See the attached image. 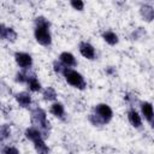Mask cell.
<instances>
[{
    "instance_id": "cell-28",
    "label": "cell",
    "mask_w": 154,
    "mask_h": 154,
    "mask_svg": "<svg viewBox=\"0 0 154 154\" xmlns=\"http://www.w3.org/2000/svg\"><path fill=\"white\" fill-rule=\"evenodd\" d=\"M6 29H7V26H6L4 23H0V40H4V38H5Z\"/></svg>"
},
{
    "instance_id": "cell-4",
    "label": "cell",
    "mask_w": 154,
    "mask_h": 154,
    "mask_svg": "<svg viewBox=\"0 0 154 154\" xmlns=\"http://www.w3.org/2000/svg\"><path fill=\"white\" fill-rule=\"evenodd\" d=\"M34 37L36 42L43 47H49L53 42L51 28L46 26H34Z\"/></svg>"
},
{
    "instance_id": "cell-7",
    "label": "cell",
    "mask_w": 154,
    "mask_h": 154,
    "mask_svg": "<svg viewBox=\"0 0 154 154\" xmlns=\"http://www.w3.org/2000/svg\"><path fill=\"white\" fill-rule=\"evenodd\" d=\"M140 114L142 118H144V120L153 126V120H154V109H153V105L149 101H141L140 102Z\"/></svg>"
},
{
    "instance_id": "cell-16",
    "label": "cell",
    "mask_w": 154,
    "mask_h": 154,
    "mask_svg": "<svg viewBox=\"0 0 154 154\" xmlns=\"http://www.w3.org/2000/svg\"><path fill=\"white\" fill-rule=\"evenodd\" d=\"M41 94H42L43 101H46V102L52 103V102L57 101V99H58V93L53 87H46L45 89H42Z\"/></svg>"
},
{
    "instance_id": "cell-22",
    "label": "cell",
    "mask_w": 154,
    "mask_h": 154,
    "mask_svg": "<svg viewBox=\"0 0 154 154\" xmlns=\"http://www.w3.org/2000/svg\"><path fill=\"white\" fill-rule=\"evenodd\" d=\"M30 71V70H29ZM29 71H23V70H19L17 71L16 76H14V81L16 83H19V84H25L26 83V78H28V73Z\"/></svg>"
},
{
    "instance_id": "cell-19",
    "label": "cell",
    "mask_w": 154,
    "mask_h": 154,
    "mask_svg": "<svg viewBox=\"0 0 154 154\" xmlns=\"http://www.w3.org/2000/svg\"><path fill=\"white\" fill-rule=\"evenodd\" d=\"M34 26H46V28H51L52 23L51 20L45 17V16H36L34 19Z\"/></svg>"
},
{
    "instance_id": "cell-8",
    "label": "cell",
    "mask_w": 154,
    "mask_h": 154,
    "mask_svg": "<svg viewBox=\"0 0 154 154\" xmlns=\"http://www.w3.org/2000/svg\"><path fill=\"white\" fill-rule=\"evenodd\" d=\"M14 100H16V102L18 103L19 107H22V108H28V109L31 108V105H32V96H31V93H30V91L23 90V91L16 93V94H14Z\"/></svg>"
},
{
    "instance_id": "cell-25",
    "label": "cell",
    "mask_w": 154,
    "mask_h": 154,
    "mask_svg": "<svg viewBox=\"0 0 154 154\" xmlns=\"http://www.w3.org/2000/svg\"><path fill=\"white\" fill-rule=\"evenodd\" d=\"M144 35H146V30H144L143 28H138V29H136L135 31H132V40L142 38Z\"/></svg>"
},
{
    "instance_id": "cell-26",
    "label": "cell",
    "mask_w": 154,
    "mask_h": 154,
    "mask_svg": "<svg viewBox=\"0 0 154 154\" xmlns=\"http://www.w3.org/2000/svg\"><path fill=\"white\" fill-rule=\"evenodd\" d=\"M105 73H106L108 77H113V76L117 75V69H116L114 66H107V67L105 69Z\"/></svg>"
},
{
    "instance_id": "cell-20",
    "label": "cell",
    "mask_w": 154,
    "mask_h": 154,
    "mask_svg": "<svg viewBox=\"0 0 154 154\" xmlns=\"http://www.w3.org/2000/svg\"><path fill=\"white\" fill-rule=\"evenodd\" d=\"M0 153L1 154H20L19 149L16 146L5 144V143H2V146L0 147Z\"/></svg>"
},
{
    "instance_id": "cell-5",
    "label": "cell",
    "mask_w": 154,
    "mask_h": 154,
    "mask_svg": "<svg viewBox=\"0 0 154 154\" xmlns=\"http://www.w3.org/2000/svg\"><path fill=\"white\" fill-rule=\"evenodd\" d=\"M13 58H14V61L20 70H23V71L31 70V67L34 65V59H32L31 54H29L26 52H19L18 51L14 53Z\"/></svg>"
},
{
    "instance_id": "cell-12",
    "label": "cell",
    "mask_w": 154,
    "mask_h": 154,
    "mask_svg": "<svg viewBox=\"0 0 154 154\" xmlns=\"http://www.w3.org/2000/svg\"><path fill=\"white\" fill-rule=\"evenodd\" d=\"M58 60H59L64 66L70 67V69L76 67V66H77V64H78V61H77V59H76V57H75L71 52H67V51L61 52V53L59 54V57H58Z\"/></svg>"
},
{
    "instance_id": "cell-9",
    "label": "cell",
    "mask_w": 154,
    "mask_h": 154,
    "mask_svg": "<svg viewBox=\"0 0 154 154\" xmlns=\"http://www.w3.org/2000/svg\"><path fill=\"white\" fill-rule=\"evenodd\" d=\"M126 118L128 122L130 123V125L135 129H142L143 126V119L140 114V112L137 109H135V107H130L126 111Z\"/></svg>"
},
{
    "instance_id": "cell-17",
    "label": "cell",
    "mask_w": 154,
    "mask_h": 154,
    "mask_svg": "<svg viewBox=\"0 0 154 154\" xmlns=\"http://www.w3.org/2000/svg\"><path fill=\"white\" fill-rule=\"evenodd\" d=\"M32 146H34V149L37 154H49L51 153V148L46 143V140L45 138H40V140H36L32 142Z\"/></svg>"
},
{
    "instance_id": "cell-18",
    "label": "cell",
    "mask_w": 154,
    "mask_h": 154,
    "mask_svg": "<svg viewBox=\"0 0 154 154\" xmlns=\"http://www.w3.org/2000/svg\"><path fill=\"white\" fill-rule=\"evenodd\" d=\"M12 135V129L10 126V124H0V142L5 143Z\"/></svg>"
},
{
    "instance_id": "cell-29",
    "label": "cell",
    "mask_w": 154,
    "mask_h": 154,
    "mask_svg": "<svg viewBox=\"0 0 154 154\" xmlns=\"http://www.w3.org/2000/svg\"><path fill=\"white\" fill-rule=\"evenodd\" d=\"M67 154H72V153H67Z\"/></svg>"
},
{
    "instance_id": "cell-13",
    "label": "cell",
    "mask_w": 154,
    "mask_h": 154,
    "mask_svg": "<svg viewBox=\"0 0 154 154\" xmlns=\"http://www.w3.org/2000/svg\"><path fill=\"white\" fill-rule=\"evenodd\" d=\"M140 14L146 22L150 23L154 19V7L150 4H142L140 6Z\"/></svg>"
},
{
    "instance_id": "cell-27",
    "label": "cell",
    "mask_w": 154,
    "mask_h": 154,
    "mask_svg": "<svg viewBox=\"0 0 154 154\" xmlns=\"http://www.w3.org/2000/svg\"><path fill=\"white\" fill-rule=\"evenodd\" d=\"M124 100L128 103H132L134 101H136V95L132 93H126V94H124Z\"/></svg>"
},
{
    "instance_id": "cell-11",
    "label": "cell",
    "mask_w": 154,
    "mask_h": 154,
    "mask_svg": "<svg viewBox=\"0 0 154 154\" xmlns=\"http://www.w3.org/2000/svg\"><path fill=\"white\" fill-rule=\"evenodd\" d=\"M49 113L53 117H55V118H58L60 120H65V118H66L65 106H64L63 102H60L58 100L51 103V106H49Z\"/></svg>"
},
{
    "instance_id": "cell-15",
    "label": "cell",
    "mask_w": 154,
    "mask_h": 154,
    "mask_svg": "<svg viewBox=\"0 0 154 154\" xmlns=\"http://www.w3.org/2000/svg\"><path fill=\"white\" fill-rule=\"evenodd\" d=\"M102 40L108 45V46H116L119 43V36L116 31L113 30H105L101 34Z\"/></svg>"
},
{
    "instance_id": "cell-10",
    "label": "cell",
    "mask_w": 154,
    "mask_h": 154,
    "mask_svg": "<svg viewBox=\"0 0 154 154\" xmlns=\"http://www.w3.org/2000/svg\"><path fill=\"white\" fill-rule=\"evenodd\" d=\"M25 84L28 85V89H29L30 93H41L42 89H43L41 82L38 81V78L36 76V73L31 72V71H29V73H28V78H26Z\"/></svg>"
},
{
    "instance_id": "cell-2",
    "label": "cell",
    "mask_w": 154,
    "mask_h": 154,
    "mask_svg": "<svg viewBox=\"0 0 154 154\" xmlns=\"http://www.w3.org/2000/svg\"><path fill=\"white\" fill-rule=\"evenodd\" d=\"M30 122L31 125L40 129L45 136V138H47L49 136L51 132V122L48 120L47 117V112L40 107V106H35L30 108Z\"/></svg>"
},
{
    "instance_id": "cell-6",
    "label": "cell",
    "mask_w": 154,
    "mask_h": 154,
    "mask_svg": "<svg viewBox=\"0 0 154 154\" xmlns=\"http://www.w3.org/2000/svg\"><path fill=\"white\" fill-rule=\"evenodd\" d=\"M78 52L87 60H94L97 57L95 47L90 42H88V41H81L78 43Z\"/></svg>"
},
{
    "instance_id": "cell-3",
    "label": "cell",
    "mask_w": 154,
    "mask_h": 154,
    "mask_svg": "<svg viewBox=\"0 0 154 154\" xmlns=\"http://www.w3.org/2000/svg\"><path fill=\"white\" fill-rule=\"evenodd\" d=\"M61 76L64 77L65 82L69 85H71L72 88H76L78 90H84L87 88V81H85L84 76L75 69L66 67Z\"/></svg>"
},
{
    "instance_id": "cell-1",
    "label": "cell",
    "mask_w": 154,
    "mask_h": 154,
    "mask_svg": "<svg viewBox=\"0 0 154 154\" xmlns=\"http://www.w3.org/2000/svg\"><path fill=\"white\" fill-rule=\"evenodd\" d=\"M113 118V109L108 103L100 102L95 105L91 112L88 114V120L93 126L100 128L108 124Z\"/></svg>"
},
{
    "instance_id": "cell-23",
    "label": "cell",
    "mask_w": 154,
    "mask_h": 154,
    "mask_svg": "<svg viewBox=\"0 0 154 154\" xmlns=\"http://www.w3.org/2000/svg\"><path fill=\"white\" fill-rule=\"evenodd\" d=\"M52 69H53V71L57 73V75H63V72H64V70L66 69V66H64L58 59H55L53 63H52Z\"/></svg>"
},
{
    "instance_id": "cell-21",
    "label": "cell",
    "mask_w": 154,
    "mask_h": 154,
    "mask_svg": "<svg viewBox=\"0 0 154 154\" xmlns=\"http://www.w3.org/2000/svg\"><path fill=\"white\" fill-rule=\"evenodd\" d=\"M17 38H18V32H17L12 26H7L6 32H5V38H4V40H6V41H8V42L12 43V42H16Z\"/></svg>"
},
{
    "instance_id": "cell-14",
    "label": "cell",
    "mask_w": 154,
    "mask_h": 154,
    "mask_svg": "<svg viewBox=\"0 0 154 154\" xmlns=\"http://www.w3.org/2000/svg\"><path fill=\"white\" fill-rule=\"evenodd\" d=\"M24 136H25L26 140H29V141H31V142H34V141H36V140H40V138H45L42 131H41L40 129L32 126V125L25 129ZM45 140H46V138H45Z\"/></svg>"
},
{
    "instance_id": "cell-24",
    "label": "cell",
    "mask_w": 154,
    "mask_h": 154,
    "mask_svg": "<svg viewBox=\"0 0 154 154\" xmlns=\"http://www.w3.org/2000/svg\"><path fill=\"white\" fill-rule=\"evenodd\" d=\"M70 6H71L73 10L81 12V11L84 10V1H82V0H71V1H70Z\"/></svg>"
}]
</instances>
